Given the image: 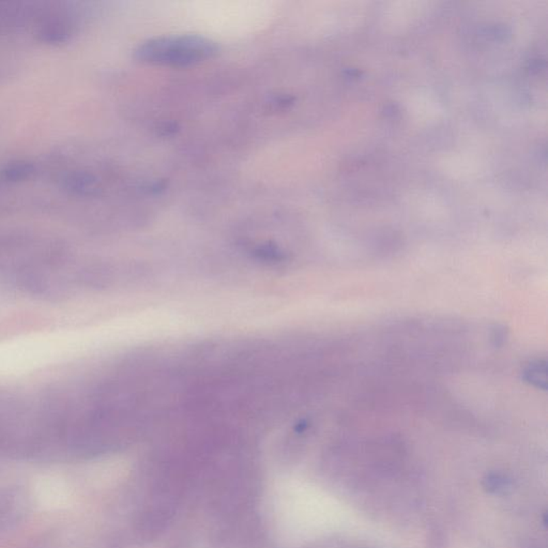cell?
<instances>
[{
	"label": "cell",
	"mask_w": 548,
	"mask_h": 548,
	"mask_svg": "<svg viewBox=\"0 0 548 548\" xmlns=\"http://www.w3.org/2000/svg\"><path fill=\"white\" fill-rule=\"evenodd\" d=\"M180 128L176 122H163L158 126V134L162 136H172L178 133Z\"/></svg>",
	"instance_id": "cell-5"
},
{
	"label": "cell",
	"mask_w": 548,
	"mask_h": 548,
	"mask_svg": "<svg viewBox=\"0 0 548 548\" xmlns=\"http://www.w3.org/2000/svg\"><path fill=\"white\" fill-rule=\"evenodd\" d=\"M526 379L538 388H546V365L545 363L538 361L530 363L528 369L525 371Z\"/></svg>",
	"instance_id": "cell-3"
},
{
	"label": "cell",
	"mask_w": 548,
	"mask_h": 548,
	"mask_svg": "<svg viewBox=\"0 0 548 548\" xmlns=\"http://www.w3.org/2000/svg\"><path fill=\"white\" fill-rule=\"evenodd\" d=\"M220 53L214 40L198 34L157 36L146 40L134 51L139 62L170 68L194 67Z\"/></svg>",
	"instance_id": "cell-1"
},
{
	"label": "cell",
	"mask_w": 548,
	"mask_h": 548,
	"mask_svg": "<svg viewBox=\"0 0 548 548\" xmlns=\"http://www.w3.org/2000/svg\"><path fill=\"white\" fill-rule=\"evenodd\" d=\"M483 488L490 494H507L512 488V481L505 475L498 472L488 473L483 479Z\"/></svg>",
	"instance_id": "cell-2"
},
{
	"label": "cell",
	"mask_w": 548,
	"mask_h": 548,
	"mask_svg": "<svg viewBox=\"0 0 548 548\" xmlns=\"http://www.w3.org/2000/svg\"><path fill=\"white\" fill-rule=\"evenodd\" d=\"M145 189L149 194H160L161 192L166 189V182L162 181V180L151 182L150 185H147Z\"/></svg>",
	"instance_id": "cell-6"
},
{
	"label": "cell",
	"mask_w": 548,
	"mask_h": 548,
	"mask_svg": "<svg viewBox=\"0 0 548 548\" xmlns=\"http://www.w3.org/2000/svg\"><path fill=\"white\" fill-rule=\"evenodd\" d=\"M294 95H286V93H277L272 95L267 102V109L270 112H283L285 109L295 104Z\"/></svg>",
	"instance_id": "cell-4"
}]
</instances>
